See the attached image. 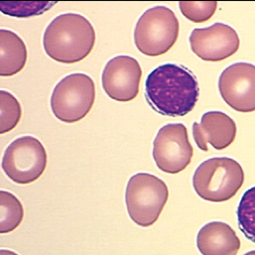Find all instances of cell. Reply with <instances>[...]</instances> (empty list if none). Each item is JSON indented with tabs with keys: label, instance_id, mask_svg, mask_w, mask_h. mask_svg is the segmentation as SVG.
Segmentation results:
<instances>
[{
	"label": "cell",
	"instance_id": "cell-20",
	"mask_svg": "<svg viewBox=\"0 0 255 255\" xmlns=\"http://www.w3.org/2000/svg\"><path fill=\"white\" fill-rule=\"evenodd\" d=\"M0 255H16L15 253L11 252V251H6V250H1L0 252Z\"/></svg>",
	"mask_w": 255,
	"mask_h": 255
},
{
	"label": "cell",
	"instance_id": "cell-16",
	"mask_svg": "<svg viewBox=\"0 0 255 255\" xmlns=\"http://www.w3.org/2000/svg\"><path fill=\"white\" fill-rule=\"evenodd\" d=\"M237 215L241 232L249 241L255 244V186L244 194Z\"/></svg>",
	"mask_w": 255,
	"mask_h": 255
},
{
	"label": "cell",
	"instance_id": "cell-8",
	"mask_svg": "<svg viewBox=\"0 0 255 255\" xmlns=\"http://www.w3.org/2000/svg\"><path fill=\"white\" fill-rule=\"evenodd\" d=\"M153 159L168 174H178L191 163L194 149L183 124H169L160 128L153 142Z\"/></svg>",
	"mask_w": 255,
	"mask_h": 255
},
{
	"label": "cell",
	"instance_id": "cell-19",
	"mask_svg": "<svg viewBox=\"0 0 255 255\" xmlns=\"http://www.w3.org/2000/svg\"><path fill=\"white\" fill-rule=\"evenodd\" d=\"M55 3L49 2H0L1 11L5 14L15 17H29L32 15H38L49 8Z\"/></svg>",
	"mask_w": 255,
	"mask_h": 255
},
{
	"label": "cell",
	"instance_id": "cell-2",
	"mask_svg": "<svg viewBox=\"0 0 255 255\" xmlns=\"http://www.w3.org/2000/svg\"><path fill=\"white\" fill-rule=\"evenodd\" d=\"M96 44L93 24L83 15L66 13L47 26L43 36L46 54L63 64H75L87 58Z\"/></svg>",
	"mask_w": 255,
	"mask_h": 255
},
{
	"label": "cell",
	"instance_id": "cell-6",
	"mask_svg": "<svg viewBox=\"0 0 255 255\" xmlns=\"http://www.w3.org/2000/svg\"><path fill=\"white\" fill-rule=\"evenodd\" d=\"M95 100L94 80L86 74L75 73L57 84L51 97V109L59 121L74 124L88 116Z\"/></svg>",
	"mask_w": 255,
	"mask_h": 255
},
{
	"label": "cell",
	"instance_id": "cell-5",
	"mask_svg": "<svg viewBox=\"0 0 255 255\" xmlns=\"http://www.w3.org/2000/svg\"><path fill=\"white\" fill-rule=\"evenodd\" d=\"M168 199L167 185L154 175L138 173L128 181L126 192L128 215L142 228L150 227L157 222Z\"/></svg>",
	"mask_w": 255,
	"mask_h": 255
},
{
	"label": "cell",
	"instance_id": "cell-21",
	"mask_svg": "<svg viewBox=\"0 0 255 255\" xmlns=\"http://www.w3.org/2000/svg\"><path fill=\"white\" fill-rule=\"evenodd\" d=\"M245 255H255V251L250 252V253H248V254H246Z\"/></svg>",
	"mask_w": 255,
	"mask_h": 255
},
{
	"label": "cell",
	"instance_id": "cell-4",
	"mask_svg": "<svg viewBox=\"0 0 255 255\" xmlns=\"http://www.w3.org/2000/svg\"><path fill=\"white\" fill-rule=\"evenodd\" d=\"M179 20L170 8L158 5L146 10L136 23L134 42L139 52L148 57L167 53L179 37Z\"/></svg>",
	"mask_w": 255,
	"mask_h": 255
},
{
	"label": "cell",
	"instance_id": "cell-18",
	"mask_svg": "<svg viewBox=\"0 0 255 255\" xmlns=\"http://www.w3.org/2000/svg\"><path fill=\"white\" fill-rule=\"evenodd\" d=\"M179 7L182 14L190 21L203 23L210 20L216 13L217 1H180Z\"/></svg>",
	"mask_w": 255,
	"mask_h": 255
},
{
	"label": "cell",
	"instance_id": "cell-7",
	"mask_svg": "<svg viewBox=\"0 0 255 255\" xmlns=\"http://www.w3.org/2000/svg\"><path fill=\"white\" fill-rule=\"evenodd\" d=\"M47 166V152L33 136L15 139L6 148L2 158L4 173L16 184L27 185L38 180Z\"/></svg>",
	"mask_w": 255,
	"mask_h": 255
},
{
	"label": "cell",
	"instance_id": "cell-3",
	"mask_svg": "<svg viewBox=\"0 0 255 255\" xmlns=\"http://www.w3.org/2000/svg\"><path fill=\"white\" fill-rule=\"evenodd\" d=\"M244 183L245 172L242 165L228 157H216L204 161L193 176V187L198 196L214 203L233 199Z\"/></svg>",
	"mask_w": 255,
	"mask_h": 255
},
{
	"label": "cell",
	"instance_id": "cell-1",
	"mask_svg": "<svg viewBox=\"0 0 255 255\" xmlns=\"http://www.w3.org/2000/svg\"><path fill=\"white\" fill-rule=\"evenodd\" d=\"M199 97L197 77L182 65H161L145 81L146 102L156 113L165 117L187 116L196 107Z\"/></svg>",
	"mask_w": 255,
	"mask_h": 255
},
{
	"label": "cell",
	"instance_id": "cell-15",
	"mask_svg": "<svg viewBox=\"0 0 255 255\" xmlns=\"http://www.w3.org/2000/svg\"><path fill=\"white\" fill-rule=\"evenodd\" d=\"M1 221L0 233L8 234L19 227L24 217V210L20 201L11 193L0 192Z\"/></svg>",
	"mask_w": 255,
	"mask_h": 255
},
{
	"label": "cell",
	"instance_id": "cell-17",
	"mask_svg": "<svg viewBox=\"0 0 255 255\" xmlns=\"http://www.w3.org/2000/svg\"><path fill=\"white\" fill-rule=\"evenodd\" d=\"M0 133L4 134L16 128L21 120L22 110L17 99L6 91L0 92Z\"/></svg>",
	"mask_w": 255,
	"mask_h": 255
},
{
	"label": "cell",
	"instance_id": "cell-9",
	"mask_svg": "<svg viewBox=\"0 0 255 255\" xmlns=\"http://www.w3.org/2000/svg\"><path fill=\"white\" fill-rule=\"evenodd\" d=\"M219 91L233 110L244 114L255 112V65L241 62L225 69Z\"/></svg>",
	"mask_w": 255,
	"mask_h": 255
},
{
	"label": "cell",
	"instance_id": "cell-10",
	"mask_svg": "<svg viewBox=\"0 0 255 255\" xmlns=\"http://www.w3.org/2000/svg\"><path fill=\"white\" fill-rule=\"evenodd\" d=\"M189 41L193 53L208 62H221L232 57L241 45L238 32L225 23L194 29Z\"/></svg>",
	"mask_w": 255,
	"mask_h": 255
},
{
	"label": "cell",
	"instance_id": "cell-11",
	"mask_svg": "<svg viewBox=\"0 0 255 255\" xmlns=\"http://www.w3.org/2000/svg\"><path fill=\"white\" fill-rule=\"evenodd\" d=\"M141 77L142 70L136 59L118 56L110 60L104 69L103 88L112 100L128 103L137 97Z\"/></svg>",
	"mask_w": 255,
	"mask_h": 255
},
{
	"label": "cell",
	"instance_id": "cell-13",
	"mask_svg": "<svg viewBox=\"0 0 255 255\" xmlns=\"http://www.w3.org/2000/svg\"><path fill=\"white\" fill-rule=\"evenodd\" d=\"M197 247L202 255H237L242 243L230 225L212 222L198 233Z\"/></svg>",
	"mask_w": 255,
	"mask_h": 255
},
{
	"label": "cell",
	"instance_id": "cell-12",
	"mask_svg": "<svg viewBox=\"0 0 255 255\" xmlns=\"http://www.w3.org/2000/svg\"><path fill=\"white\" fill-rule=\"evenodd\" d=\"M238 132L235 121L222 112H209L203 115L201 123H194L193 136L197 146L207 152L211 144L217 150L228 148Z\"/></svg>",
	"mask_w": 255,
	"mask_h": 255
},
{
	"label": "cell",
	"instance_id": "cell-14",
	"mask_svg": "<svg viewBox=\"0 0 255 255\" xmlns=\"http://www.w3.org/2000/svg\"><path fill=\"white\" fill-rule=\"evenodd\" d=\"M0 76L10 77L18 74L26 65L27 48L23 40L14 32L0 31Z\"/></svg>",
	"mask_w": 255,
	"mask_h": 255
}]
</instances>
